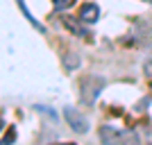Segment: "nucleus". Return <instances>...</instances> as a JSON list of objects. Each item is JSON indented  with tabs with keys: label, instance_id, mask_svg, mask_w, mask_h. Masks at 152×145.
Masks as SVG:
<instances>
[{
	"label": "nucleus",
	"instance_id": "nucleus-8",
	"mask_svg": "<svg viewBox=\"0 0 152 145\" xmlns=\"http://www.w3.org/2000/svg\"><path fill=\"white\" fill-rule=\"evenodd\" d=\"M143 73H145V77H148V79H152V57L148 59L145 63H143Z\"/></svg>",
	"mask_w": 152,
	"mask_h": 145
},
{
	"label": "nucleus",
	"instance_id": "nucleus-9",
	"mask_svg": "<svg viewBox=\"0 0 152 145\" xmlns=\"http://www.w3.org/2000/svg\"><path fill=\"white\" fill-rule=\"evenodd\" d=\"M73 5V0H55V9H66Z\"/></svg>",
	"mask_w": 152,
	"mask_h": 145
},
{
	"label": "nucleus",
	"instance_id": "nucleus-6",
	"mask_svg": "<svg viewBox=\"0 0 152 145\" xmlns=\"http://www.w3.org/2000/svg\"><path fill=\"white\" fill-rule=\"evenodd\" d=\"M80 63H82V59H80V55L77 52H68V55H64V68L66 70H77L80 68Z\"/></svg>",
	"mask_w": 152,
	"mask_h": 145
},
{
	"label": "nucleus",
	"instance_id": "nucleus-2",
	"mask_svg": "<svg viewBox=\"0 0 152 145\" xmlns=\"http://www.w3.org/2000/svg\"><path fill=\"white\" fill-rule=\"evenodd\" d=\"M104 88V79L100 77H84L80 82V100L84 104H95V98L100 95V91Z\"/></svg>",
	"mask_w": 152,
	"mask_h": 145
},
{
	"label": "nucleus",
	"instance_id": "nucleus-7",
	"mask_svg": "<svg viewBox=\"0 0 152 145\" xmlns=\"http://www.w3.org/2000/svg\"><path fill=\"white\" fill-rule=\"evenodd\" d=\"M16 2H18L20 12L25 14V18L30 20V23H32V25H34V27H37V30H41V32H43V25H41V23H39V20H37V18H34V16H32V14H30V9H27V7H25V2H23V0H16Z\"/></svg>",
	"mask_w": 152,
	"mask_h": 145
},
{
	"label": "nucleus",
	"instance_id": "nucleus-10",
	"mask_svg": "<svg viewBox=\"0 0 152 145\" xmlns=\"http://www.w3.org/2000/svg\"><path fill=\"white\" fill-rule=\"evenodd\" d=\"M14 138H16V132H14V129H9V132L5 134V138H2V145H9Z\"/></svg>",
	"mask_w": 152,
	"mask_h": 145
},
{
	"label": "nucleus",
	"instance_id": "nucleus-3",
	"mask_svg": "<svg viewBox=\"0 0 152 145\" xmlns=\"http://www.w3.org/2000/svg\"><path fill=\"white\" fill-rule=\"evenodd\" d=\"M64 120H66L68 127L73 129V132H77V134H86L89 132V120L84 118L77 109H73V107H64Z\"/></svg>",
	"mask_w": 152,
	"mask_h": 145
},
{
	"label": "nucleus",
	"instance_id": "nucleus-5",
	"mask_svg": "<svg viewBox=\"0 0 152 145\" xmlns=\"http://www.w3.org/2000/svg\"><path fill=\"white\" fill-rule=\"evenodd\" d=\"M100 18V7L95 2H86V5L80 7V20L82 23H95Z\"/></svg>",
	"mask_w": 152,
	"mask_h": 145
},
{
	"label": "nucleus",
	"instance_id": "nucleus-1",
	"mask_svg": "<svg viewBox=\"0 0 152 145\" xmlns=\"http://www.w3.org/2000/svg\"><path fill=\"white\" fill-rule=\"evenodd\" d=\"M100 141L104 145H139V138L134 132H118L116 127H100Z\"/></svg>",
	"mask_w": 152,
	"mask_h": 145
},
{
	"label": "nucleus",
	"instance_id": "nucleus-11",
	"mask_svg": "<svg viewBox=\"0 0 152 145\" xmlns=\"http://www.w3.org/2000/svg\"><path fill=\"white\" fill-rule=\"evenodd\" d=\"M66 145H75V143H66Z\"/></svg>",
	"mask_w": 152,
	"mask_h": 145
},
{
	"label": "nucleus",
	"instance_id": "nucleus-4",
	"mask_svg": "<svg viewBox=\"0 0 152 145\" xmlns=\"http://www.w3.org/2000/svg\"><path fill=\"white\" fill-rule=\"evenodd\" d=\"M61 23H64V27H66L73 36H80V39H82V36L89 39V36H91V32L82 25V20H80V18H73V16H68V14H64Z\"/></svg>",
	"mask_w": 152,
	"mask_h": 145
}]
</instances>
